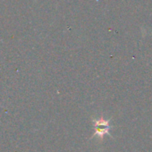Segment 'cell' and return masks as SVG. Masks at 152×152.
I'll return each instance as SVG.
<instances>
[{
	"instance_id": "6da1fadb",
	"label": "cell",
	"mask_w": 152,
	"mask_h": 152,
	"mask_svg": "<svg viewBox=\"0 0 152 152\" xmlns=\"http://www.w3.org/2000/svg\"><path fill=\"white\" fill-rule=\"evenodd\" d=\"M95 135H99L103 136L104 134L108 132L109 130V125H108V121H105L103 119H99L95 121Z\"/></svg>"
}]
</instances>
